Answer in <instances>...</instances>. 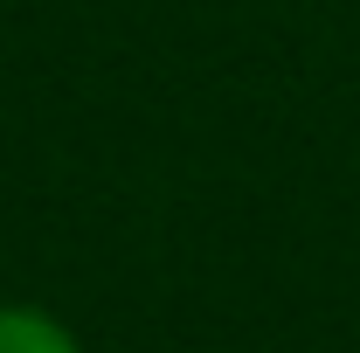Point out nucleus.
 I'll use <instances>...</instances> for the list:
<instances>
[{"mask_svg":"<svg viewBox=\"0 0 360 353\" xmlns=\"http://www.w3.org/2000/svg\"><path fill=\"white\" fill-rule=\"evenodd\" d=\"M0 353H84L77 326L35 298H0Z\"/></svg>","mask_w":360,"mask_h":353,"instance_id":"nucleus-1","label":"nucleus"}]
</instances>
